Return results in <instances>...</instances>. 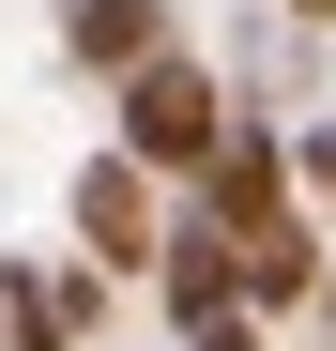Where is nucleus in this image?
<instances>
[{"label": "nucleus", "mask_w": 336, "mask_h": 351, "mask_svg": "<svg viewBox=\"0 0 336 351\" xmlns=\"http://www.w3.org/2000/svg\"><path fill=\"white\" fill-rule=\"evenodd\" d=\"M214 138H230V77H214V62H184V46H153V62L123 77V153L199 184V168H214Z\"/></svg>", "instance_id": "nucleus-1"}, {"label": "nucleus", "mask_w": 336, "mask_h": 351, "mask_svg": "<svg viewBox=\"0 0 336 351\" xmlns=\"http://www.w3.org/2000/svg\"><path fill=\"white\" fill-rule=\"evenodd\" d=\"M77 245H92L107 275H138V260L168 245V214H153V168H138V153H92V168H77Z\"/></svg>", "instance_id": "nucleus-2"}, {"label": "nucleus", "mask_w": 336, "mask_h": 351, "mask_svg": "<svg viewBox=\"0 0 336 351\" xmlns=\"http://www.w3.org/2000/svg\"><path fill=\"white\" fill-rule=\"evenodd\" d=\"M153 290H168V321H230L245 306V245H230V229H214V214H184V229H168V245H153Z\"/></svg>", "instance_id": "nucleus-3"}, {"label": "nucleus", "mask_w": 336, "mask_h": 351, "mask_svg": "<svg viewBox=\"0 0 336 351\" xmlns=\"http://www.w3.org/2000/svg\"><path fill=\"white\" fill-rule=\"evenodd\" d=\"M199 214L214 229H260V214H291V153H275V138H214V168H199Z\"/></svg>", "instance_id": "nucleus-4"}, {"label": "nucleus", "mask_w": 336, "mask_h": 351, "mask_svg": "<svg viewBox=\"0 0 336 351\" xmlns=\"http://www.w3.org/2000/svg\"><path fill=\"white\" fill-rule=\"evenodd\" d=\"M230 245H245V321H260V306H306V290L336 275L306 214H260V229H230Z\"/></svg>", "instance_id": "nucleus-5"}, {"label": "nucleus", "mask_w": 336, "mask_h": 351, "mask_svg": "<svg viewBox=\"0 0 336 351\" xmlns=\"http://www.w3.org/2000/svg\"><path fill=\"white\" fill-rule=\"evenodd\" d=\"M62 31H77L92 77H138L153 46H168V0H62Z\"/></svg>", "instance_id": "nucleus-6"}, {"label": "nucleus", "mask_w": 336, "mask_h": 351, "mask_svg": "<svg viewBox=\"0 0 336 351\" xmlns=\"http://www.w3.org/2000/svg\"><path fill=\"white\" fill-rule=\"evenodd\" d=\"M291 184H306V199H336V107H321V123L291 138Z\"/></svg>", "instance_id": "nucleus-7"}, {"label": "nucleus", "mask_w": 336, "mask_h": 351, "mask_svg": "<svg viewBox=\"0 0 336 351\" xmlns=\"http://www.w3.org/2000/svg\"><path fill=\"white\" fill-rule=\"evenodd\" d=\"M199 351H260V321H245V306H230V321H199Z\"/></svg>", "instance_id": "nucleus-8"}, {"label": "nucleus", "mask_w": 336, "mask_h": 351, "mask_svg": "<svg viewBox=\"0 0 336 351\" xmlns=\"http://www.w3.org/2000/svg\"><path fill=\"white\" fill-rule=\"evenodd\" d=\"M291 16H306V31H336V0H291Z\"/></svg>", "instance_id": "nucleus-9"}, {"label": "nucleus", "mask_w": 336, "mask_h": 351, "mask_svg": "<svg viewBox=\"0 0 336 351\" xmlns=\"http://www.w3.org/2000/svg\"><path fill=\"white\" fill-rule=\"evenodd\" d=\"M306 306H321V336H336V275H321V290H306Z\"/></svg>", "instance_id": "nucleus-10"}]
</instances>
